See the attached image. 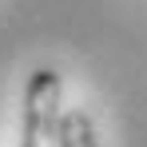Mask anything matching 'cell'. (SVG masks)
<instances>
[{"instance_id": "obj_1", "label": "cell", "mask_w": 147, "mask_h": 147, "mask_svg": "<svg viewBox=\"0 0 147 147\" xmlns=\"http://www.w3.org/2000/svg\"><path fill=\"white\" fill-rule=\"evenodd\" d=\"M64 111V80L52 68H36L24 88L20 147H56V123Z\"/></svg>"}, {"instance_id": "obj_2", "label": "cell", "mask_w": 147, "mask_h": 147, "mask_svg": "<svg viewBox=\"0 0 147 147\" xmlns=\"http://www.w3.org/2000/svg\"><path fill=\"white\" fill-rule=\"evenodd\" d=\"M56 147H99L96 119L84 107H64L56 123Z\"/></svg>"}]
</instances>
